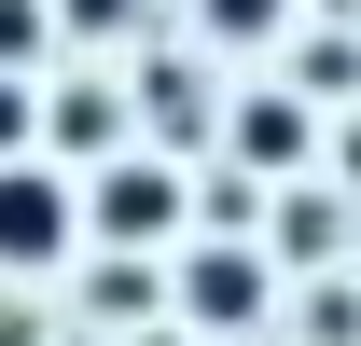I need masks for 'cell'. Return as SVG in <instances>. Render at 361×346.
<instances>
[{
    "label": "cell",
    "instance_id": "obj_5",
    "mask_svg": "<svg viewBox=\"0 0 361 346\" xmlns=\"http://www.w3.org/2000/svg\"><path fill=\"white\" fill-rule=\"evenodd\" d=\"M42 42H56V0H0V70L42 84Z\"/></svg>",
    "mask_w": 361,
    "mask_h": 346
},
{
    "label": "cell",
    "instance_id": "obj_1",
    "mask_svg": "<svg viewBox=\"0 0 361 346\" xmlns=\"http://www.w3.org/2000/svg\"><path fill=\"white\" fill-rule=\"evenodd\" d=\"M56 263H84V180L14 153L0 167V277H56Z\"/></svg>",
    "mask_w": 361,
    "mask_h": 346
},
{
    "label": "cell",
    "instance_id": "obj_6",
    "mask_svg": "<svg viewBox=\"0 0 361 346\" xmlns=\"http://www.w3.org/2000/svg\"><path fill=\"white\" fill-rule=\"evenodd\" d=\"M14 153H42V84H28V70H0V167H14Z\"/></svg>",
    "mask_w": 361,
    "mask_h": 346
},
{
    "label": "cell",
    "instance_id": "obj_8",
    "mask_svg": "<svg viewBox=\"0 0 361 346\" xmlns=\"http://www.w3.org/2000/svg\"><path fill=\"white\" fill-rule=\"evenodd\" d=\"M56 28H84V42H126V28H139V0H56Z\"/></svg>",
    "mask_w": 361,
    "mask_h": 346
},
{
    "label": "cell",
    "instance_id": "obj_3",
    "mask_svg": "<svg viewBox=\"0 0 361 346\" xmlns=\"http://www.w3.org/2000/svg\"><path fill=\"white\" fill-rule=\"evenodd\" d=\"M180 319H195V333H250V319H264L278 305V277H264V250H223V236H180Z\"/></svg>",
    "mask_w": 361,
    "mask_h": 346
},
{
    "label": "cell",
    "instance_id": "obj_2",
    "mask_svg": "<svg viewBox=\"0 0 361 346\" xmlns=\"http://www.w3.org/2000/svg\"><path fill=\"white\" fill-rule=\"evenodd\" d=\"M180 222H195V194H180L167 153L97 167V194H84V236H111V250H180Z\"/></svg>",
    "mask_w": 361,
    "mask_h": 346
},
{
    "label": "cell",
    "instance_id": "obj_9",
    "mask_svg": "<svg viewBox=\"0 0 361 346\" xmlns=\"http://www.w3.org/2000/svg\"><path fill=\"white\" fill-rule=\"evenodd\" d=\"M348 180H361V125H348Z\"/></svg>",
    "mask_w": 361,
    "mask_h": 346
},
{
    "label": "cell",
    "instance_id": "obj_4",
    "mask_svg": "<svg viewBox=\"0 0 361 346\" xmlns=\"http://www.w3.org/2000/svg\"><path fill=\"white\" fill-rule=\"evenodd\" d=\"M236 153L250 167H306V97H250L236 111Z\"/></svg>",
    "mask_w": 361,
    "mask_h": 346
},
{
    "label": "cell",
    "instance_id": "obj_7",
    "mask_svg": "<svg viewBox=\"0 0 361 346\" xmlns=\"http://www.w3.org/2000/svg\"><path fill=\"white\" fill-rule=\"evenodd\" d=\"M292 0H209V42H278Z\"/></svg>",
    "mask_w": 361,
    "mask_h": 346
}]
</instances>
